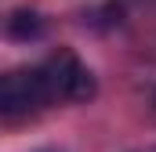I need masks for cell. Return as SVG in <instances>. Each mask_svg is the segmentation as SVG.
Instances as JSON below:
<instances>
[{
	"instance_id": "obj_3",
	"label": "cell",
	"mask_w": 156,
	"mask_h": 152,
	"mask_svg": "<svg viewBox=\"0 0 156 152\" xmlns=\"http://www.w3.org/2000/svg\"><path fill=\"white\" fill-rule=\"evenodd\" d=\"M7 29H11L15 40H37L44 33V18H40L37 11H15L11 22H7Z\"/></svg>"
},
{
	"instance_id": "obj_1",
	"label": "cell",
	"mask_w": 156,
	"mask_h": 152,
	"mask_svg": "<svg viewBox=\"0 0 156 152\" xmlns=\"http://www.w3.org/2000/svg\"><path fill=\"white\" fill-rule=\"evenodd\" d=\"M44 87L51 102H87L94 98V76L80 62L73 51H58L55 58H47L40 65Z\"/></svg>"
},
{
	"instance_id": "obj_2",
	"label": "cell",
	"mask_w": 156,
	"mask_h": 152,
	"mask_svg": "<svg viewBox=\"0 0 156 152\" xmlns=\"http://www.w3.org/2000/svg\"><path fill=\"white\" fill-rule=\"evenodd\" d=\"M47 87L40 69H15V73H0V119H22L44 109Z\"/></svg>"
}]
</instances>
